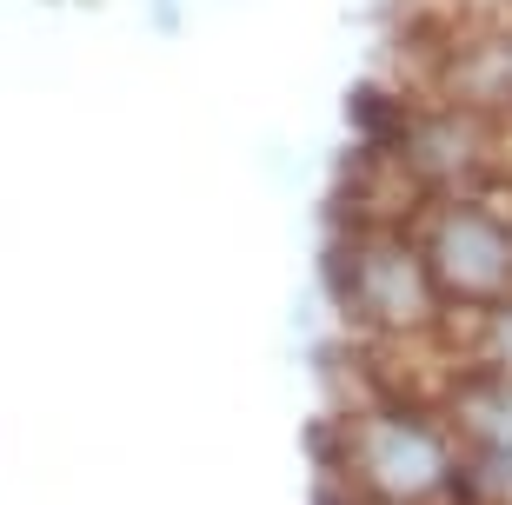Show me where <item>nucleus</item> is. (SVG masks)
Masks as SVG:
<instances>
[{
  "instance_id": "f257e3e1",
  "label": "nucleus",
  "mask_w": 512,
  "mask_h": 505,
  "mask_svg": "<svg viewBox=\"0 0 512 505\" xmlns=\"http://www.w3.org/2000/svg\"><path fill=\"white\" fill-rule=\"evenodd\" d=\"M326 486L360 505H479L466 439L426 386H366L326 426Z\"/></svg>"
},
{
  "instance_id": "39448f33",
  "label": "nucleus",
  "mask_w": 512,
  "mask_h": 505,
  "mask_svg": "<svg viewBox=\"0 0 512 505\" xmlns=\"http://www.w3.org/2000/svg\"><path fill=\"white\" fill-rule=\"evenodd\" d=\"M506 505H512V499H506Z\"/></svg>"
},
{
  "instance_id": "f03ea898",
  "label": "nucleus",
  "mask_w": 512,
  "mask_h": 505,
  "mask_svg": "<svg viewBox=\"0 0 512 505\" xmlns=\"http://www.w3.org/2000/svg\"><path fill=\"white\" fill-rule=\"evenodd\" d=\"M320 286L373 359L446 353V300L399 213H326Z\"/></svg>"
},
{
  "instance_id": "7ed1b4c3",
  "label": "nucleus",
  "mask_w": 512,
  "mask_h": 505,
  "mask_svg": "<svg viewBox=\"0 0 512 505\" xmlns=\"http://www.w3.org/2000/svg\"><path fill=\"white\" fill-rule=\"evenodd\" d=\"M419 253L433 266V286L446 313H486L512 300V180L479 193H439L406 213Z\"/></svg>"
},
{
  "instance_id": "20e7f679",
  "label": "nucleus",
  "mask_w": 512,
  "mask_h": 505,
  "mask_svg": "<svg viewBox=\"0 0 512 505\" xmlns=\"http://www.w3.org/2000/svg\"><path fill=\"white\" fill-rule=\"evenodd\" d=\"M446 366H473V373L512 379V300L453 319L446 326Z\"/></svg>"
}]
</instances>
